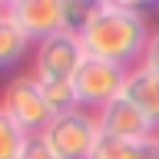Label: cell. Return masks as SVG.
<instances>
[{"instance_id": "1", "label": "cell", "mask_w": 159, "mask_h": 159, "mask_svg": "<svg viewBox=\"0 0 159 159\" xmlns=\"http://www.w3.org/2000/svg\"><path fill=\"white\" fill-rule=\"evenodd\" d=\"M149 37H152V30H149L143 10L133 3H113V0L96 3L89 23L80 30V43H83L86 57L106 60V63H116L126 70H136L143 63Z\"/></svg>"}, {"instance_id": "2", "label": "cell", "mask_w": 159, "mask_h": 159, "mask_svg": "<svg viewBox=\"0 0 159 159\" xmlns=\"http://www.w3.org/2000/svg\"><path fill=\"white\" fill-rule=\"evenodd\" d=\"M0 109H3L27 136H43L47 126L53 123V113H50L47 99H43V86H40V80L33 76V73L13 76L7 86H3Z\"/></svg>"}, {"instance_id": "3", "label": "cell", "mask_w": 159, "mask_h": 159, "mask_svg": "<svg viewBox=\"0 0 159 159\" xmlns=\"http://www.w3.org/2000/svg\"><path fill=\"white\" fill-rule=\"evenodd\" d=\"M126 66H116V63H106V60L86 57L80 63V70L73 73V93H76V106L80 109H103L106 103H113L116 96H123L126 89Z\"/></svg>"}, {"instance_id": "4", "label": "cell", "mask_w": 159, "mask_h": 159, "mask_svg": "<svg viewBox=\"0 0 159 159\" xmlns=\"http://www.w3.org/2000/svg\"><path fill=\"white\" fill-rule=\"evenodd\" d=\"M43 139L50 143V149L60 159H89V152H93V146L99 139L96 116H89L86 109H73V113L53 116Z\"/></svg>"}, {"instance_id": "5", "label": "cell", "mask_w": 159, "mask_h": 159, "mask_svg": "<svg viewBox=\"0 0 159 159\" xmlns=\"http://www.w3.org/2000/svg\"><path fill=\"white\" fill-rule=\"evenodd\" d=\"M86 60L83 43L76 33L60 30L53 37L37 43V57H33V76L40 83H57V80H73L80 63Z\"/></svg>"}, {"instance_id": "6", "label": "cell", "mask_w": 159, "mask_h": 159, "mask_svg": "<svg viewBox=\"0 0 159 159\" xmlns=\"http://www.w3.org/2000/svg\"><path fill=\"white\" fill-rule=\"evenodd\" d=\"M7 10V17L23 30L27 40H47L60 33L63 27V0H7L0 3Z\"/></svg>"}, {"instance_id": "7", "label": "cell", "mask_w": 159, "mask_h": 159, "mask_svg": "<svg viewBox=\"0 0 159 159\" xmlns=\"http://www.w3.org/2000/svg\"><path fill=\"white\" fill-rule=\"evenodd\" d=\"M96 126L103 136H116V139H126V143H146V139L159 136L156 126L143 116V109L136 103H129L126 96H116L113 103L96 113Z\"/></svg>"}, {"instance_id": "8", "label": "cell", "mask_w": 159, "mask_h": 159, "mask_svg": "<svg viewBox=\"0 0 159 159\" xmlns=\"http://www.w3.org/2000/svg\"><path fill=\"white\" fill-rule=\"evenodd\" d=\"M123 96H126L129 103H136V106L143 109V116H146L149 123L156 126V133H159V76L156 73L146 70V66L129 70Z\"/></svg>"}, {"instance_id": "9", "label": "cell", "mask_w": 159, "mask_h": 159, "mask_svg": "<svg viewBox=\"0 0 159 159\" xmlns=\"http://www.w3.org/2000/svg\"><path fill=\"white\" fill-rule=\"evenodd\" d=\"M27 50H30V40L23 37V30L7 17V10L0 7V70L17 66Z\"/></svg>"}, {"instance_id": "10", "label": "cell", "mask_w": 159, "mask_h": 159, "mask_svg": "<svg viewBox=\"0 0 159 159\" xmlns=\"http://www.w3.org/2000/svg\"><path fill=\"white\" fill-rule=\"evenodd\" d=\"M43 86V99L53 116H63V113H73L76 106V93H73V83L70 80H57V83H40Z\"/></svg>"}, {"instance_id": "11", "label": "cell", "mask_w": 159, "mask_h": 159, "mask_svg": "<svg viewBox=\"0 0 159 159\" xmlns=\"http://www.w3.org/2000/svg\"><path fill=\"white\" fill-rule=\"evenodd\" d=\"M89 159H139V143H126V139L103 136V133H99Z\"/></svg>"}, {"instance_id": "12", "label": "cell", "mask_w": 159, "mask_h": 159, "mask_svg": "<svg viewBox=\"0 0 159 159\" xmlns=\"http://www.w3.org/2000/svg\"><path fill=\"white\" fill-rule=\"evenodd\" d=\"M23 143H27V133L0 109V159H17Z\"/></svg>"}, {"instance_id": "13", "label": "cell", "mask_w": 159, "mask_h": 159, "mask_svg": "<svg viewBox=\"0 0 159 159\" xmlns=\"http://www.w3.org/2000/svg\"><path fill=\"white\" fill-rule=\"evenodd\" d=\"M93 10H96V3H86V0H63V27L80 37V30L89 23Z\"/></svg>"}, {"instance_id": "14", "label": "cell", "mask_w": 159, "mask_h": 159, "mask_svg": "<svg viewBox=\"0 0 159 159\" xmlns=\"http://www.w3.org/2000/svg\"><path fill=\"white\" fill-rule=\"evenodd\" d=\"M17 159H60V156L50 149V143L43 136H27V143H23Z\"/></svg>"}, {"instance_id": "15", "label": "cell", "mask_w": 159, "mask_h": 159, "mask_svg": "<svg viewBox=\"0 0 159 159\" xmlns=\"http://www.w3.org/2000/svg\"><path fill=\"white\" fill-rule=\"evenodd\" d=\"M139 66H146V70H152L159 76V27L152 30V37H149V47H146V53H143V63Z\"/></svg>"}, {"instance_id": "16", "label": "cell", "mask_w": 159, "mask_h": 159, "mask_svg": "<svg viewBox=\"0 0 159 159\" xmlns=\"http://www.w3.org/2000/svg\"><path fill=\"white\" fill-rule=\"evenodd\" d=\"M139 159H159V136L139 143Z\"/></svg>"}]
</instances>
